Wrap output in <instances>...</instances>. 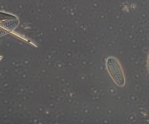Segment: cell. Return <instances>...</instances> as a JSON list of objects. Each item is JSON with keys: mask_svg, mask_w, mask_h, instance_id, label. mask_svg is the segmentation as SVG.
Masks as SVG:
<instances>
[{"mask_svg": "<svg viewBox=\"0 0 149 124\" xmlns=\"http://www.w3.org/2000/svg\"><path fill=\"white\" fill-rule=\"evenodd\" d=\"M107 67L109 73L116 83L120 86H123L125 83V78L118 62L114 58H110L107 61Z\"/></svg>", "mask_w": 149, "mask_h": 124, "instance_id": "1", "label": "cell"}, {"mask_svg": "<svg viewBox=\"0 0 149 124\" xmlns=\"http://www.w3.org/2000/svg\"><path fill=\"white\" fill-rule=\"evenodd\" d=\"M148 71L149 72V56L148 57Z\"/></svg>", "mask_w": 149, "mask_h": 124, "instance_id": "2", "label": "cell"}]
</instances>
